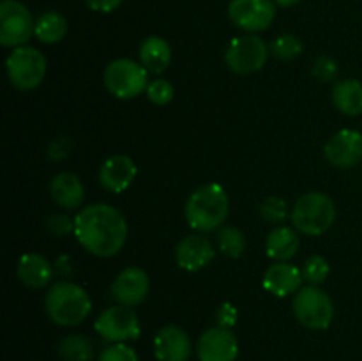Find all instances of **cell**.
I'll use <instances>...</instances> for the list:
<instances>
[{
	"label": "cell",
	"mask_w": 362,
	"mask_h": 361,
	"mask_svg": "<svg viewBox=\"0 0 362 361\" xmlns=\"http://www.w3.org/2000/svg\"><path fill=\"white\" fill-rule=\"evenodd\" d=\"M73 232L88 253L106 258L119 253L126 244L127 222L113 205L92 204L78 212Z\"/></svg>",
	"instance_id": "1"
},
{
	"label": "cell",
	"mask_w": 362,
	"mask_h": 361,
	"mask_svg": "<svg viewBox=\"0 0 362 361\" xmlns=\"http://www.w3.org/2000/svg\"><path fill=\"white\" fill-rule=\"evenodd\" d=\"M230 200L225 188L218 183L198 186L186 202V219L198 232H212L225 223Z\"/></svg>",
	"instance_id": "2"
},
{
	"label": "cell",
	"mask_w": 362,
	"mask_h": 361,
	"mask_svg": "<svg viewBox=\"0 0 362 361\" xmlns=\"http://www.w3.org/2000/svg\"><path fill=\"white\" fill-rule=\"evenodd\" d=\"M45 308L55 324L78 326L90 314L92 301L83 287L73 282H59L46 294Z\"/></svg>",
	"instance_id": "3"
},
{
	"label": "cell",
	"mask_w": 362,
	"mask_h": 361,
	"mask_svg": "<svg viewBox=\"0 0 362 361\" xmlns=\"http://www.w3.org/2000/svg\"><path fill=\"white\" fill-rule=\"evenodd\" d=\"M293 227L308 236H320L327 232L336 219V205L329 195L311 191L303 195L292 209Z\"/></svg>",
	"instance_id": "4"
},
{
	"label": "cell",
	"mask_w": 362,
	"mask_h": 361,
	"mask_svg": "<svg viewBox=\"0 0 362 361\" xmlns=\"http://www.w3.org/2000/svg\"><path fill=\"white\" fill-rule=\"evenodd\" d=\"M293 315L310 329H327L334 319V304L325 290L318 285L303 287L292 301Z\"/></svg>",
	"instance_id": "5"
},
{
	"label": "cell",
	"mask_w": 362,
	"mask_h": 361,
	"mask_svg": "<svg viewBox=\"0 0 362 361\" xmlns=\"http://www.w3.org/2000/svg\"><path fill=\"white\" fill-rule=\"evenodd\" d=\"M105 85L115 98L133 99L147 91L148 71L131 59H117L105 69Z\"/></svg>",
	"instance_id": "6"
},
{
	"label": "cell",
	"mask_w": 362,
	"mask_h": 361,
	"mask_svg": "<svg viewBox=\"0 0 362 361\" xmlns=\"http://www.w3.org/2000/svg\"><path fill=\"white\" fill-rule=\"evenodd\" d=\"M7 76L20 91H32L37 87L46 74V59L37 48L20 46L7 57Z\"/></svg>",
	"instance_id": "7"
},
{
	"label": "cell",
	"mask_w": 362,
	"mask_h": 361,
	"mask_svg": "<svg viewBox=\"0 0 362 361\" xmlns=\"http://www.w3.org/2000/svg\"><path fill=\"white\" fill-rule=\"evenodd\" d=\"M269 59V46L255 34L237 35L230 41L225 52V62L233 73L253 74L265 66Z\"/></svg>",
	"instance_id": "8"
},
{
	"label": "cell",
	"mask_w": 362,
	"mask_h": 361,
	"mask_svg": "<svg viewBox=\"0 0 362 361\" xmlns=\"http://www.w3.org/2000/svg\"><path fill=\"white\" fill-rule=\"evenodd\" d=\"M35 34V21L25 4L4 0L0 4V42L6 48H20Z\"/></svg>",
	"instance_id": "9"
},
{
	"label": "cell",
	"mask_w": 362,
	"mask_h": 361,
	"mask_svg": "<svg viewBox=\"0 0 362 361\" xmlns=\"http://www.w3.org/2000/svg\"><path fill=\"white\" fill-rule=\"evenodd\" d=\"M99 336L112 343H124L140 336V321L129 306H110L103 311L94 324Z\"/></svg>",
	"instance_id": "10"
},
{
	"label": "cell",
	"mask_w": 362,
	"mask_h": 361,
	"mask_svg": "<svg viewBox=\"0 0 362 361\" xmlns=\"http://www.w3.org/2000/svg\"><path fill=\"white\" fill-rule=\"evenodd\" d=\"M228 16L240 30L255 34L271 27L276 7L272 0H230Z\"/></svg>",
	"instance_id": "11"
},
{
	"label": "cell",
	"mask_w": 362,
	"mask_h": 361,
	"mask_svg": "<svg viewBox=\"0 0 362 361\" xmlns=\"http://www.w3.org/2000/svg\"><path fill=\"white\" fill-rule=\"evenodd\" d=\"M197 354L198 361H235L239 356V342L232 329L216 326L200 336Z\"/></svg>",
	"instance_id": "12"
},
{
	"label": "cell",
	"mask_w": 362,
	"mask_h": 361,
	"mask_svg": "<svg viewBox=\"0 0 362 361\" xmlns=\"http://www.w3.org/2000/svg\"><path fill=\"white\" fill-rule=\"evenodd\" d=\"M324 154L332 166L352 168L362 159V133L356 130H341L329 138Z\"/></svg>",
	"instance_id": "13"
},
{
	"label": "cell",
	"mask_w": 362,
	"mask_h": 361,
	"mask_svg": "<svg viewBox=\"0 0 362 361\" xmlns=\"http://www.w3.org/2000/svg\"><path fill=\"white\" fill-rule=\"evenodd\" d=\"M151 289L148 275L141 268L131 265L117 275L112 285V297L122 306H136L147 297Z\"/></svg>",
	"instance_id": "14"
},
{
	"label": "cell",
	"mask_w": 362,
	"mask_h": 361,
	"mask_svg": "<svg viewBox=\"0 0 362 361\" xmlns=\"http://www.w3.org/2000/svg\"><path fill=\"white\" fill-rule=\"evenodd\" d=\"M191 340L179 326H165L154 336V354L159 361H187L191 356Z\"/></svg>",
	"instance_id": "15"
},
{
	"label": "cell",
	"mask_w": 362,
	"mask_h": 361,
	"mask_svg": "<svg viewBox=\"0 0 362 361\" xmlns=\"http://www.w3.org/2000/svg\"><path fill=\"white\" fill-rule=\"evenodd\" d=\"M136 177V165L129 156L115 154L106 159L99 168V183L112 193H122L133 184Z\"/></svg>",
	"instance_id": "16"
},
{
	"label": "cell",
	"mask_w": 362,
	"mask_h": 361,
	"mask_svg": "<svg viewBox=\"0 0 362 361\" xmlns=\"http://www.w3.org/2000/svg\"><path fill=\"white\" fill-rule=\"evenodd\" d=\"M216 251L212 243L204 236H187L177 244L175 260L177 265L186 271H200L214 258Z\"/></svg>",
	"instance_id": "17"
},
{
	"label": "cell",
	"mask_w": 362,
	"mask_h": 361,
	"mask_svg": "<svg viewBox=\"0 0 362 361\" xmlns=\"http://www.w3.org/2000/svg\"><path fill=\"white\" fill-rule=\"evenodd\" d=\"M304 276L297 265L288 262H276L264 273V287L278 297L296 294L300 289Z\"/></svg>",
	"instance_id": "18"
},
{
	"label": "cell",
	"mask_w": 362,
	"mask_h": 361,
	"mask_svg": "<svg viewBox=\"0 0 362 361\" xmlns=\"http://www.w3.org/2000/svg\"><path fill=\"white\" fill-rule=\"evenodd\" d=\"M18 278L30 289H42L53 278V268L42 255L25 253L21 255L16 268Z\"/></svg>",
	"instance_id": "19"
},
{
	"label": "cell",
	"mask_w": 362,
	"mask_h": 361,
	"mask_svg": "<svg viewBox=\"0 0 362 361\" xmlns=\"http://www.w3.org/2000/svg\"><path fill=\"white\" fill-rule=\"evenodd\" d=\"M49 191L53 200L64 209H78L83 204L85 188L81 180L71 172L57 173L49 184Z\"/></svg>",
	"instance_id": "20"
},
{
	"label": "cell",
	"mask_w": 362,
	"mask_h": 361,
	"mask_svg": "<svg viewBox=\"0 0 362 361\" xmlns=\"http://www.w3.org/2000/svg\"><path fill=\"white\" fill-rule=\"evenodd\" d=\"M140 60L145 69L152 74L165 73L166 67L172 62V48L168 41L159 35H151L140 46Z\"/></svg>",
	"instance_id": "21"
},
{
	"label": "cell",
	"mask_w": 362,
	"mask_h": 361,
	"mask_svg": "<svg viewBox=\"0 0 362 361\" xmlns=\"http://www.w3.org/2000/svg\"><path fill=\"white\" fill-rule=\"evenodd\" d=\"M299 236L290 227H276L265 241V250L276 262H286L299 250Z\"/></svg>",
	"instance_id": "22"
},
{
	"label": "cell",
	"mask_w": 362,
	"mask_h": 361,
	"mask_svg": "<svg viewBox=\"0 0 362 361\" xmlns=\"http://www.w3.org/2000/svg\"><path fill=\"white\" fill-rule=\"evenodd\" d=\"M332 103L350 117L362 113V84L359 80H341L332 88Z\"/></svg>",
	"instance_id": "23"
},
{
	"label": "cell",
	"mask_w": 362,
	"mask_h": 361,
	"mask_svg": "<svg viewBox=\"0 0 362 361\" xmlns=\"http://www.w3.org/2000/svg\"><path fill=\"white\" fill-rule=\"evenodd\" d=\"M67 34V20L57 11H48L35 20V38L45 45L60 42Z\"/></svg>",
	"instance_id": "24"
},
{
	"label": "cell",
	"mask_w": 362,
	"mask_h": 361,
	"mask_svg": "<svg viewBox=\"0 0 362 361\" xmlns=\"http://www.w3.org/2000/svg\"><path fill=\"white\" fill-rule=\"evenodd\" d=\"M59 354L66 361H92L94 345L83 335H69L60 340Z\"/></svg>",
	"instance_id": "25"
},
{
	"label": "cell",
	"mask_w": 362,
	"mask_h": 361,
	"mask_svg": "<svg viewBox=\"0 0 362 361\" xmlns=\"http://www.w3.org/2000/svg\"><path fill=\"white\" fill-rule=\"evenodd\" d=\"M218 246L226 257L239 258L246 250V237L237 227H221L218 232Z\"/></svg>",
	"instance_id": "26"
},
{
	"label": "cell",
	"mask_w": 362,
	"mask_h": 361,
	"mask_svg": "<svg viewBox=\"0 0 362 361\" xmlns=\"http://www.w3.org/2000/svg\"><path fill=\"white\" fill-rule=\"evenodd\" d=\"M272 55L281 60H292L303 53V42L297 35L283 34L271 42Z\"/></svg>",
	"instance_id": "27"
},
{
	"label": "cell",
	"mask_w": 362,
	"mask_h": 361,
	"mask_svg": "<svg viewBox=\"0 0 362 361\" xmlns=\"http://www.w3.org/2000/svg\"><path fill=\"white\" fill-rule=\"evenodd\" d=\"M303 276L310 285H320L329 276V262L320 255H311L304 262Z\"/></svg>",
	"instance_id": "28"
},
{
	"label": "cell",
	"mask_w": 362,
	"mask_h": 361,
	"mask_svg": "<svg viewBox=\"0 0 362 361\" xmlns=\"http://www.w3.org/2000/svg\"><path fill=\"white\" fill-rule=\"evenodd\" d=\"M260 214L269 223H281L288 216V205L279 197H267L260 204Z\"/></svg>",
	"instance_id": "29"
},
{
	"label": "cell",
	"mask_w": 362,
	"mask_h": 361,
	"mask_svg": "<svg viewBox=\"0 0 362 361\" xmlns=\"http://www.w3.org/2000/svg\"><path fill=\"white\" fill-rule=\"evenodd\" d=\"M147 98L148 101L154 103L158 106L168 105L173 99V87L168 80H163V78H158L154 81H148L147 87Z\"/></svg>",
	"instance_id": "30"
},
{
	"label": "cell",
	"mask_w": 362,
	"mask_h": 361,
	"mask_svg": "<svg viewBox=\"0 0 362 361\" xmlns=\"http://www.w3.org/2000/svg\"><path fill=\"white\" fill-rule=\"evenodd\" d=\"M99 361H140L138 354L134 353L133 347L126 343H113L108 349H105L99 356Z\"/></svg>",
	"instance_id": "31"
},
{
	"label": "cell",
	"mask_w": 362,
	"mask_h": 361,
	"mask_svg": "<svg viewBox=\"0 0 362 361\" xmlns=\"http://www.w3.org/2000/svg\"><path fill=\"white\" fill-rule=\"evenodd\" d=\"M339 73V66L334 59L327 55L318 57L317 62L313 66V74L318 78L320 81H332L336 80Z\"/></svg>",
	"instance_id": "32"
},
{
	"label": "cell",
	"mask_w": 362,
	"mask_h": 361,
	"mask_svg": "<svg viewBox=\"0 0 362 361\" xmlns=\"http://www.w3.org/2000/svg\"><path fill=\"white\" fill-rule=\"evenodd\" d=\"M46 229L49 230L52 236L57 237H64L74 230V219H71L69 216L66 214H55L46 222Z\"/></svg>",
	"instance_id": "33"
},
{
	"label": "cell",
	"mask_w": 362,
	"mask_h": 361,
	"mask_svg": "<svg viewBox=\"0 0 362 361\" xmlns=\"http://www.w3.org/2000/svg\"><path fill=\"white\" fill-rule=\"evenodd\" d=\"M71 149H73V142H71L69 138L67 137L57 138V140L49 145L48 158L52 159V161H60V159H64L67 154H69Z\"/></svg>",
	"instance_id": "34"
},
{
	"label": "cell",
	"mask_w": 362,
	"mask_h": 361,
	"mask_svg": "<svg viewBox=\"0 0 362 361\" xmlns=\"http://www.w3.org/2000/svg\"><path fill=\"white\" fill-rule=\"evenodd\" d=\"M237 315H239V314H237V308L233 306V304L223 303L221 306H219L218 315H216V317H218L219 326L230 329L237 322Z\"/></svg>",
	"instance_id": "35"
},
{
	"label": "cell",
	"mask_w": 362,
	"mask_h": 361,
	"mask_svg": "<svg viewBox=\"0 0 362 361\" xmlns=\"http://www.w3.org/2000/svg\"><path fill=\"white\" fill-rule=\"evenodd\" d=\"M85 2H87V6L92 11H98V13H112L124 0H85Z\"/></svg>",
	"instance_id": "36"
},
{
	"label": "cell",
	"mask_w": 362,
	"mask_h": 361,
	"mask_svg": "<svg viewBox=\"0 0 362 361\" xmlns=\"http://www.w3.org/2000/svg\"><path fill=\"white\" fill-rule=\"evenodd\" d=\"M274 2L281 7H292V6H296L299 0H274Z\"/></svg>",
	"instance_id": "37"
}]
</instances>
